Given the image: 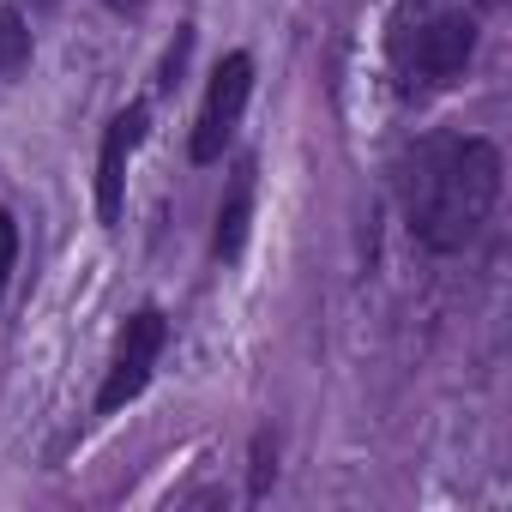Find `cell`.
<instances>
[{"label":"cell","mask_w":512,"mask_h":512,"mask_svg":"<svg viewBox=\"0 0 512 512\" xmlns=\"http://www.w3.org/2000/svg\"><path fill=\"white\" fill-rule=\"evenodd\" d=\"M25 49H31V31H25V19L7 7V13H0V73H19V67H25Z\"/></svg>","instance_id":"7"},{"label":"cell","mask_w":512,"mask_h":512,"mask_svg":"<svg viewBox=\"0 0 512 512\" xmlns=\"http://www.w3.org/2000/svg\"><path fill=\"white\" fill-rule=\"evenodd\" d=\"M266 482H272V440H260V446H253V500L266 494Z\"/></svg>","instance_id":"9"},{"label":"cell","mask_w":512,"mask_h":512,"mask_svg":"<svg viewBox=\"0 0 512 512\" xmlns=\"http://www.w3.org/2000/svg\"><path fill=\"white\" fill-rule=\"evenodd\" d=\"M247 217H253V163L235 169L229 199L217 205V229H211V253H217V260H235V253H241V241H247Z\"/></svg>","instance_id":"6"},{"label":"cell","mask_w":512,"mask_h":512,"mask_svg":"<svg viewBox=\"0 0 512 512\" xmlns=\"http://www.w3.org/2000/svg\"><path fill=\"white\" fill-rule=\"evenodd\" d=\"M13 266H19V223H13V211H0V296L13 284Z\"/></svg>","instance_id":"8"},{"label":"cell","mask_w":512,"mask_h":512,"mask_svg":"<svg viewBox=\"0 0 512 512\" xmlns=\"http://www.w3.org/2000/svg\"><path fill=\"white\" fill-rule=\"evenodd\" d=\"M476 55V25L452 7H428L416 25L392 31V67L404 85H452Z\"/></svg>","instance_id":"2"},{"label":"cell","mask_w":512,"mask_h":512,"mask_svg":"<svg viewBox=\"0 0 512 512\" xmlns=\"http://www.w3.org/2000/svg\"><path fill=\"white\" fill-rule=\"evenodd\" d=\"M500 199V151L488 139H428L404 175V217L428 253H458L476 241Z\"/></svg>","instance_id":"1"},{"label":"cell","mask_w":512,"mask_h":512,"mask_svg":"<svg viewBox=\"0 0 512 512\" xmlns=\"http://www.w3.org/2000/svg\"><path fill=\"white\" fill-rule=\"evenodd\" d=\"M103 7H115V13H139L145 0H103Z\"/></svg>","instance_id":"10"},{"label":"cell","mask_w":512,"mask_h":512,"mask_svg":"<svg viewBox=\"0 0 512 512\" xmlns=\"http://www.w3.org/2000/svg\"><path fill=\"white\" fill-rule=\"evenodd\" d=\"M163 344H169V326H163L157 308H145V314L127 320V332H121V344H115V362H109V380H103V392H97V416H115L121 404H133V398L151 386V368H157Z\"/></svg>","instance_id":"3"},{"label":"cell","mask_w":512,"mask_h":512,"mask_svg":"<svg viewBox=\"0 0 512 512\" xmlns=\"http://www.w3.org/2000/svg\"><path fill=\"white\" fill-rule=\"evenodd\" d=\"M247 91H253V61H247V55H229V61L211 73L205 109H199V121H193V145H187L193 163H217V157H223V145H229L235 127H241Z\"/></svg>","instance_id":"4"},{"label":"cell","mask_w":512,"mask_h":512,"mask_svg":"<svg viewBox=\"0 0 512 512\" xmlns=\"http://www.w3.org/2000/svg\"><path fill=\"white\" fill-rule=\"evenodd\" d=\"M145 139V103H133L127 115L109 121L103 133V157H97V217L103 223H121V199H127V157L133 145Z\"/></svg>","instance_id":"5"}]
</instances>
